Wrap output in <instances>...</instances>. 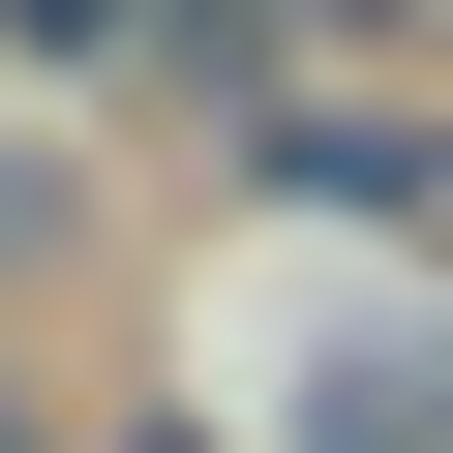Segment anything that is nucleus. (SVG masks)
I'll list each match as a JSON object with an SVG mask.
<instances>
[{
	"label": "nucleus",
	"instance_id": "f03ea898",
	"mask_svg": "<svg viewBox=\"0 0 453 453\" xmlns=\"http://www.w3.org/2000/svg\"><path fill=\"white\" fill-rule=\"evenodd\" d=\"M0 453H31V423H0Z\"/></svg>",
	"mask_w": 453,
	"mask_h": 453
},
{
	"label": "nucleus",
	"instance_id": "f257e3e1",
	"mask_svg": "<svg viewBox=\"0 0 453 453\" xmlns=\"http://www.w3.org/2000/svg\"><path fill=\"white\" fill-rule=\"evenodd\" d=\"M0 31H31V61H91V31H121V0H0Z\"/></svg>",
	"mask_w": 453,
	"mask_h": 453
}]
</instances>
